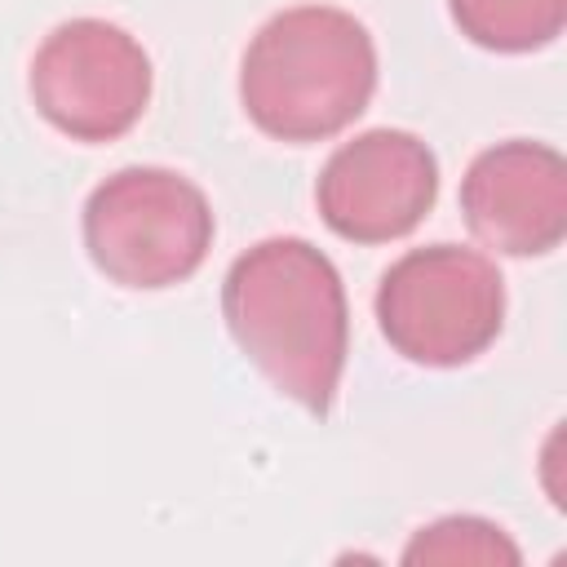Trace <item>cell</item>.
Wrapping results in <instances>:
<instances>
[{
  "label": "cell",
  "instance_id": "1",
  "mask_svg": "<svg viewBox=\"0 0 567 567\" xmlns=\"http://www.w3.org/2000/svg\"><path fill=\"white\" fill-rule=\"evenodd\" d=\"M221 315L244 359L306 412L323 416L350 354V306L337 266L297 235H275L235 257Z\"/></svg>",
  "mask_w": 567,
  "mask_h": 567
},
{
  "label": "cell",
  "instance_id": "2",
  "mask_svg": "<svg viewBox=\"0 0 567 567\" xmlns=\"http://www.w3.org/2000/svg\"><path fill=\"white\" fill-rule=\"evenodd\" d=\"M377 89L368 27L332 4L275 13L244 49L239 102L275 142H323L350 128Z\"/></svg>",
  "mask_w": 567,
  "mask_h": 567
},
{
  "label": "cell",
  "instance_id": "3",
  "mask_svg": "<svg viewBox=\"0 0 567 567\" xmlns=\"http://www.w3.org/2000/svg\"><path fill=\"white\" fill-rule=\"evenodd\" d=\"M84 248L120 288H173L213 248L208 195L173 168H120L84 199Z\"/></svg>",
  "mask_w": 567,
  "mask_h": 567
},
{
  "label": "cell",
  "instance_id": "4",
  "mask_svg": "<svg viewBox=\"0 0 567 567\" xmlns=\"http://www.w3.org/2000/svg\"><path fill=\"white\" fill-rule=\"evenodd\" d=\"M377 323L408 363L461 368L501 337L505 279L478 248H412L381 275Z\"/></svg>",
  "mask_w": 567,
  "mask_h": 567
},
{
  "label": "cell",
  "instance_id": "5",
  "mask_svg": "<svg viewBox=\"0 0 567 567\" xmlns=\"http://www.w3.org/2000/svg\"><path fill=\"white\" fill-rule=\"evenodd\" d=\"M27 89L35 111L71 142H115L151 102V58L124 27L71 18L35 49Z\"/></svg>",
  "mask_w": 567,
  "mask_h": 567
},
{
  "label": "cell",
  "instance_id": "6",
  "mask_svg": "<svg viewBox=\"0 0 567 567\" xmlns=\"http://www.w3.org/2000/svg\"><path fill=\"white\" fill-rule=\"evenodd\" d=\"M434 195L439 159L403 128H368L354 142H341L315 186L319 217L350 244L403 239L425 221Z\"/></svg>",
  "mask_w": 567,
  "mask_h": 567
},
{
  "label": "cell",
  "instance_id": "7",
  "mask_svg": "<svg viewBox=\"0 0 567 567\" xmlns=\"http://www.w3.org/2000/svg\"><path fill=\"white\" fill-rule=\"evenodd\" d=\"M470 235L505 257L554 252L567 235V164L545 142H496L461 177Z\"/></svg>",
  "mask_w": 567,
  "mask_h": 567
},
{
  "label": "cell",
  "instance_id": "8",
  "mask_svg": "<svg viewBox=\"0 0 567 567\" xmlns=\"http://www.w3.org/2000/svg\"><path fill=\"white\" fill-rule=\"evenodd\" d=\"M465 40L492 53H532L563 35L567 0H447Z\"/></svg>",
  "mask_w": 567,
  "mask_h": 567
},
{
  "label": "cell",
  "instance_id": "9",
  "mask_svg": "<svg viewBox=\"0 0 567 567\" xmlns=\"http://www.w3.org/2000/svg\"><path fill=\"white\" fill-rule=\"evenodd\" d=\"M518 558H523L518 545L496 523L474 514L439 518L421 527L403 549V563H518Z\"/></svg>",
  "mask_w": 567,
  "mask_h": 567
}]
</instances>
